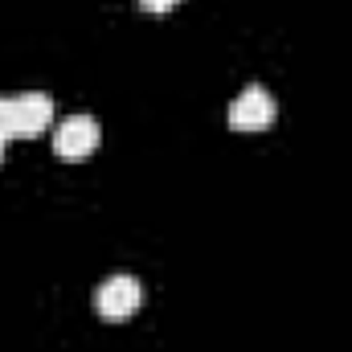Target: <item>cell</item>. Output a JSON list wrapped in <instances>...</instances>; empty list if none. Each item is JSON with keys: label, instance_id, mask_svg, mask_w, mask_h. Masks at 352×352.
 <instances>
[{"label": "cell", "instance_id": "1", "mask_svg": "<svg viewBox=\"0 0 352 352\" xmlns=\"http://www.w3.org/2000/svg\"><path fill=\"white\" fill-rule=\"evenodd\" d=\"M54 119V98L45 90H21L8 98V131L12 135H37Z\"/></svg>", "mask_w": 352, "mask_h": 352}, {"label": "cell", "instance_id": "2", "mask_svg": "<svg viewBox=\"0 0 352 352\" xmlns=\"http://www.w3.org/2000/svg\"><path fill=\"white\" fill-rule=\"evenodd\" d=\"M98 119L94 115H70L54 127V152L62 160H87L90 152L98 148Z\"/></svg>", "mask_w": 352, "mask_h": 352}, {"label": "cell", "instance_id": "3", "mask_svg": "<svg viewBox=\"0 0 352 352\" xmlns=\"http://www.w3.org/2000/svg\"><path fill=\"white\" fill-rule=\"evenodd\" d=\"M140 303H144V287H140V278H131V274H111V278L94 291V307H98L102 320H127Z\"/></svg>", "mask_w": 352, "mask_h": 352}, {"label": "cell", "instance_id": "4", "mask_svg": "<svg viewBox=\"0 0 352 352\" xmlns=\"http://www.w3.org/2000/svg\"><path fill=\"white\" fill-rule=\"evenodd\" d=\"M270 123H274V98L258 82H250V87L230 102V127L234 131H263Z\"/></svg>", "mask_w": 352, "mask_h": 352}, {"label": "cell", "instance_id": "5", "mask_svg": "<svg viewBox=\"0 0 352 352\" xmlns=\"http://www.w3.org/2000/svg\"><path fill=\"white\" fill-rule=\"evenodd\" d=\"M0 140H12V131H8V98L0 94Z\"/></svg>", "mask_w": 352, "mask_h": 352}, {"label": "cell", "instance_id": "6", "mask_svg": "<svg viewBox=\"0 0 352 352\" xmlns=\"http://www.w3.org/2000/svg\"><path fill=\"white\" fill-rule=\"evenodd\" d=\"M173 4H176V0H140V8H144V12H168Z\"/></svg>", "mask_w": 352, "mask_h": 352}, {"label": "cell", "instance_id": "7", "mask_svg": "<svg viewBox=\"0 0 352 352\" xmlns=\"http://www.w3.org/2000/svg\"><path fill=\"white\" fill-rule=\"evenodd\" d=\"M0 156H4V140H0Z\"/></svg>", "mask_w": 352, "mask_h": 352}]
</instances>
